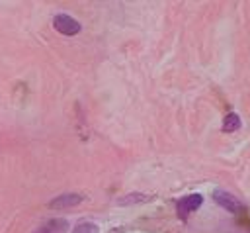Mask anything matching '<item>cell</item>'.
I'll return each instance as SVG.
<instances>
[{
  "instance_id": "6da1fadb",
  "label": "cell",
  "mask_w": 250,
  "mask_h": 233,
  "mask_svg": "<svg viewBox=\"0 0 250 233\" xmlns=\"http://www.w3.org/2000/svg\"><path fill=\"white\" fill-rule=\"evenodd\" d=\"M53 27L62 35H76L80 31V23L68 14H57L53 18Z\"/></svg>"
},
{
  "instance_id": "7a4b0ae2",
  "label": "cell",
  "mask_w": 250,
  "mask_h": 233,
  "mask_svg": "<svg viewBox=\"0 0 250 233\" xmlns=\"http://www.w3.org/2000/svg\"><path fill=\"white\" fill-rule=\"evenodd\" d=\"M201 204H203V196H201V194H188V196L180 198L178 204H176V210H178L180 219H186V217H188L191 211H195Z\"/></svg>"
},
{
  "instance_id": "3957f363",
  "label": "cell",
  "mask_w": 250,
  "mask_h": 233,
  "mask_svg": "<svg viewBox=\"0 0 250 233\" xmlns=\"http://www.w3.org/2000/svg\"><path fill=\"white\" fill-rule=\"evenodd\" d=\"M213 200H215L223 210H227V211H230V213H238V211H242V204H240L230 192L215 190V192H213Z\"/></svg>"
},
{
  "instance_id": "277c9868",
  "label": "cell",
  "mask_w": 250,
  "mask_h": 233,
  "mask_svg": "<svg viewBox=\"0 0 250 233\" xmlns=\"http://www.w3.org/2000/svg\"><path fill=\"white\" fill-rule=\"evenodd\" d=\"M82 202V196L80 194H61V196H57V198H53L51 202H49V206L53 208V210H66V208H72V206H78Z\"/></svg>"
},
{
  "instance_id": "5b68a950",
  "label": "cell",
  "mask_w": 250,
  "mask_h": 233,
  "mask_svg": "<svg viewBox=\"0 0 250 233\" xmlns=\"http://www.w3.org/2000/svg\"><path fill=\"white\" fill-rule=\"evenodd\" d=\"M66 229V221L64 219H51L45 225H41L35 233H62Z\"/></svg>"
},
{
  "instance_id": "8992f818",
  "label": "cell",
  "mask_w": 250,
  "mask_h": 233,
  "mask_svg": "<svg viewBox=\"0 0 250 233\" xmlns=\"http://www.w3.org/2000/svg\"><path fill=\"white\" fill-rule=\"evenodd\" d=\"M238 127H240V116H238V114H234V112L227 114V116H225V119H223V131L232 133V131H236Z\"/></svg>"
},
{
  "instance_id": "52a82bcc",
  "label": "cell",
  "mask_w": 250,
  "mask_h": 233,
  "mask_svg": "<svg viewBox=\"0 0 250 233\" xmlns=\"http://www.w3.org/2000/svg\"><path fill=\"white\" fill-rule=\"evenodd\" d=\"M146 200H148V196L139 194V192H133V194H127L125 198H119V200H117V204L125 206V204H137V202H146Z\"/></svg>"
},
{
  "instance_id": "ba28073f",
  "label": "cell",
  "mask_w": 250,
  "mask_h": 233,
  "mask_svg": "<svg viewBox=\"0 0 250 233\" xmlns=\"http://www.w3.org/2000/svg\"><path fill=\"white\" fill-rule=\"evenodd\" d=\"M72 233H98V225L92 221H80L74 225Z\"/></svg>"
}]
</instances>
